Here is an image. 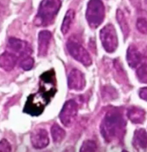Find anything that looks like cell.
I'll return each mask as SVG.
<instances>
[{"label": "cell", "mask_w": 147, "mask_h": 152, "mask_svg": "<svg viewBox=\"0 0 147 152\" xmlns=\"http://www.w3.org/2000/svg\"><path fill=\"white\" fill-rule=\"evenodd\" d=\"M127 122L119 109L109 111L103 118L100 126L101 134L108 142L122 140L126 130Z\"/></svg>", "instance_id": "obj_1"}, {"label": "cell", "mask_w": 147, "mask_h": 152, "mask_svg": "<svg viewBox=\"0 0 147 152\" xmlns=\"http://www.w3.org/2000/svg\"><path fill=\"white\" fill-rule=\"evenodd\" d=\"M61 6L60 0H43L35 19V24L38 27H47L52 24Z\"/></svg>", "instance_id": "obj_2"}, {"label": "cell", "mask_w": 147, "mask_h": 152, "mask_svg": "<svg viewBox=\"0 0 147 152\" xmlns=\"http://www.w3.org/2000/svg\"><path fill=\"white\" fill-rule=\"evenodd\" d=\"M105 16V9L101 0H90L87 4L86 18L92 28H98Z\"/></svg>", "instance_id": "obj_3"}, {"label": "cell", "mask_w": 147, "mask_h": 152, "mask_svg": "<svg viewBox=\"0 0 147 152\" xmlns=\"http://www.w3.org/2000/svg\"><path fill=\"white\" fill-rule=\"evenodd\" d=\"M66 46L70 56L76 61L85 66H89L92 65V58L89 53L79 43L73 40H69Z\"/></svg>", "instance_id": "obj_4"}, {"label": "cell", "mask_w": 147, "mask_h": 152, "mask_svg": "<svg viewBox=\"0 0 147 152\" xmlns=\"http://www.w3.org/2000/svg\"><path fill=\"white\" fill-rule=\"evenodd\" d=\"M100 35L105 51L109 53L114 52L118 46V38L114 26L111 24H107L100 31Z\"/></svg>", "instance_id": "obj_5"}, {"label": "cell", "mask_w": 147, "mask_h": 152, "mask_svg": "<svg viewBox=\"0 0 147 152\" xmlns=\"http://www.w3.org/2000/svg\"><path fill=\"white\" fill-rule=\"evenodd\" d=\"M78 112V105L73 99L67 100L64 103L59 114V119L62 124L66 127L73 125Z\"/></svg>", "instance_id": "obj_6"}, {"label": "cell", "mask_w": 147, "mask_h": 152, "mask_svg": "<svg viewBox=\"0 0 147 152\" xmlns=\"http://www.w3.org/2000/svg\"><path fill=\"white\" fill-rule=\"evenodd\" d=\"M7 51L15 54L18 59L31 56L32 49L27 42L16 38L9 39L7 44Z\"/></svg>", "instance_id": "obj_7"}, {"label": "cell", "mask_w": 147, "mask_h": 152, "mask_svg": "<svg viewBox=\"0 0 147 152\" xmlns=\"http://www.w3.org/2000/svg\"><path fill=\"white\" fill-rule=\"evenodd\" d=\"M68 86L74 91H82L86 86V79L82 72L76 69H73L68 76Z\"/></svg>", "instance_id": "obj_8"}, {"label": "cell", "mask_w": 147, "mask_h": 152, "mask_svg": "<svg viewBox=\"0 0 147 152\" xmlns=\"http://www.w3.org/2000/svg\"><path fill=\"white\" fill-rule=\"evenodd\" d=\"M31 141L32 146L35 149H44L49 143L48 133L43 129H36L31 135Z\"/></svg>", "instance_id": "obj_9"}, {"label": "cell", "mask_w": 147, "mask_h": 152, "mask_svg": "<svg viewBox=\"0 0 147 152\" xmlns=\"http://www.w3.org/2000/svg\"><path fill=\"white\" fill-rule=\"evenodd\" d=\"M51 38L52 34L48 31L43 30L39 32L38 35V57H44L47 55Z\"/></svg>", "instance_id": "obj_10"}, {"label": "cell", "mask_w": 147, "mask_h": 152, "mask_svg": "<svg viewBox=\"0 0 147 152\" xmlns=\"http://www.w3.org/2000/svg\"><path fill=\"white\" fill-rule=\"evenodd\" d=\"M18 60L15 54L7 50L0 56V67L6 72H10L16 66Z\"/></svg>", "instance_id": "obj_11"}, {"label": "cell", "mask_w": 147, "mask_h": 152, "mask_svg": "<svg viewBox=\"0 0 147 152\" xmlns=\"http://www.w3.org/2000/svg\"><path fill=\"white\" fill-rule=\"evenodd\" d=\"M133 145L138 150L147 149V133L144 129L136 130L133 138Z\"/></svg>", "instance_id": "obj_12"}, {"label": "cell", "mask_w": 147, "mask_h": 152, "mask_svg": "<svg viewBox=\"0 0 147 152\" xmlns=\"http://www.w3.org/2000/svg\"><path fill=\"white\" fill-rule=\"evenodd\" d=\"M142 59V55L134 45H130L127 50V60L129 66L135 69L138 66Z\"/></svg>", "instance_id": "obj_13"}, {"label": "cell", "mask_w": 147, "mask_h": 152, "mask_svg": "<svg viewBox=\"0 0 147 152\" xmlns=\"http://www.w3.org/2000/svg\"><path fill=\"white\" fill-rule=\"evenodd\" d=\"M145 111L137 107H131L128 110L127 115L129 120L135 124H141L146 119Z\"/></svg>", "instance_id": "obj_14"}, {"label": "cell", "mask_w": 147, "mask_h": 152, "mask_svg": "<svg viewBox=\"0 0 147 152\" xmlns=\"http://www.w3.org/2000/svg\"><path fill=\"white\" fill-rule=\"evenodd\" d=\"M75 13L73 10H69L65 13L62 26L61 31L63 35L67 34L70 30L73 24Z\"/></svg>", "instance_id": "obj_15"}, {"label": "cell", "mask_w": 147, "mask_h": 152, "mask_svg": "<svg viewBox=\"0 0 147 152\" xmlns=\"http://www.w3.org/2000/svg\"><path fill=\"white\" fill-rule=\"evenodd\" d=\"M51 133L54 142L56 144L62 142L65 137V131L58 124H55L52 126Z\"/></svg>", "instance_id": "obj_16"}, {"label": "cell", "mask_w": 147, "mask_h": 152, "mask_svg": "<svg viewBox=\"0 0 147 152\" xmlns=\"http://www.w3.org/2000/svg\"><path fill=\"white\" fill-rule=\"evenodd\" d=\"M116 18L119 26L122 30L124 38H127L129 34V27L127 20L126 19L124 13L121 10H117L116 13Z\"/></svg>", "instance_id": "obj_17"}, {"label": "cell", "mask_w": 147, "mask_h": 152, "mask_svg": "<svg viewBox=\"0 0 147 152\" xmlns=\"http://www.w3.org/2000/svg\"><path fill=\"white\" fill-rule=\"evenodd\" d=\"M136 76L140 83L147 84V64L144 63L136 71Z\"/></svg>", "instance_id": "obj_18"}, {"label": "cell", "mask_w": 147, "mask_h": 152, "mask_svg": "<svg viewBox=\"0 0 147 152\" xmlns=\"http://www.w3.org/2000/svg\"><path fill=\"white\" fill-rule=\"evenodd\" d=\"M34 64L35 61L33 58L31 56H29L21 59V61L20 63V66L24 70L29 71L32 69Z\"/></svg>", "instance_id": "obj_19"}, {"label": "cell", "mask_w": 147, "mask_h": 152, "mask_svg": "<svg viewBox=\"0 0 147 152\" xmlns=\"http://www.w3.org/2000/svg\"><path fill=\"white\" fill-rule=\"evenodd\" d=\"M97 149L96 143L92 140H87L84 141L80 149V152H95Z\"/></svg>", "instance_id": "obj_20"}, {"label": "cell", "mask_w": 147, "mask_h": 152, "mask_svg": "<svg viewBox=\"0 0 147 152\" xmlns=\"http://www.w3.org/2000/svg\"><path fill=\"white\" fill-rule=\"evenodd\" d=\"M136 27L140 32L147 35V20L145 18H140L138 19Z\"/></svg>", "instance_id": "obj_21"}, {"label": "cell", "mask_w": 147, "mask_h": 152, "mask_svg": "<svg viewBox=\"0 0 147 152\" xmlns=\"http://www.w3.org/2000/svg\"><path fill=\"white\" fill-rule=\"evenodd\" d=\"M12 151V146L10 143L5 139L0 141V152H10Z\"/></svg>", "instance_id": "obj_22"}, {"label": "cell", "mask_w": 147, "mask_h": 152, "mask_svg": "<svg viewBox=\"0 0 147 152\" xmlns=\"http://www.w3.org/2000/svg\"><path fill=\"white\" fill-rule=\"evenodd\" d=\"M139 96L141 99L147 101V87H144L140 89Z\"/></svg>", "instance_id": "obj_23"}]
</instances>
